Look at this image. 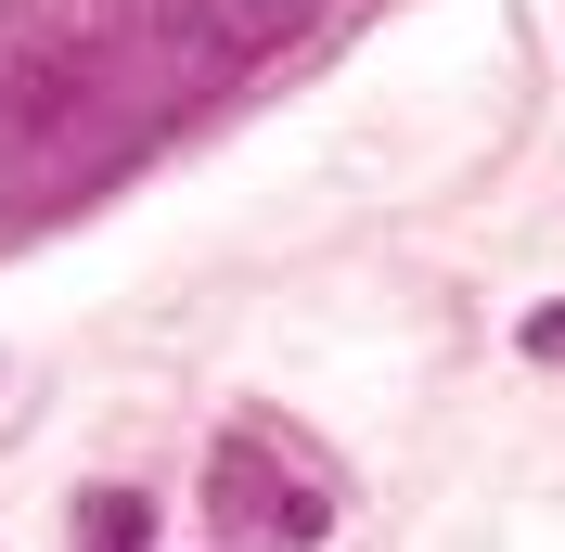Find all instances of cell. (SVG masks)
I'll return each mask as SVG.
<instances>
[{
  "label": "cell",
  "instance_id": "obj_1",
  "mask_svg": "<svg viewBox=\"0 0 565 552\" xmlns=\"http://www.w3.org/2000/svg\"><path fill=\"white\" fill-rule=\"evenodd\" d=\"M321 26V0H0V232L154 168Z\"/></svg>",
  "mask_w": 565,
  "mask_h": 552
},
{
  "label": "cell",
  "instance_id": "obj_2",
  "mask_svg": "<svg viewBox=\"0 0 565 552\" xmlns=\"http://www.w3.org/2000/svg\"><path fill=\"white\" fill-rule=\"evenodd\" d=\"M206 514L232 527L245 552H309L321 527H334V476H321L282 424H232L218 463H206Z\"/></svg>",
  "mask_w": 565,
  "mask_h": 552
},
{
  "label": "cell",
  "instance_id": "obj_3",
  "mask_svg": "<svg viewBox=\"0 0 565 552\" xmlns=\"http://www.w3.org/2000/svg\"><path fill=\"white\" fill-rule=\"evenodd\" d=\"M77 552H154V501L141 488H90L77 501Z\"/></svg>",
  "mask_w": 565,
  "mask_h": 552
},
{
  "label": "cell",
  "instance_id": "obj_4",
  "mask_svg": "<svg viewBox=\"0 0 565 552\" xmlns=\"http://www.w3.org/2000/svg\"><path fill=\"white\" fill-rule=\"evenodd\" d=\"M514 347H527L540 373H565V296H553V309H527V321H514Z\"/></svg>",
  "mask_w": 565,
  "mask_h": 552
}]
</instances>
